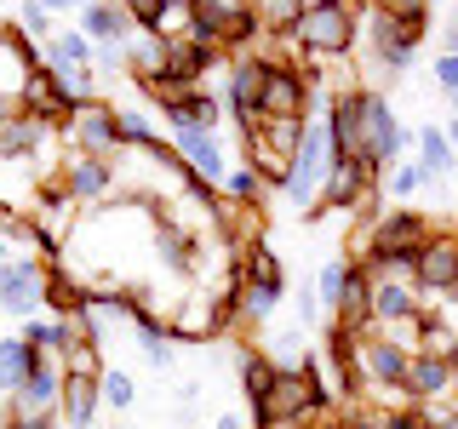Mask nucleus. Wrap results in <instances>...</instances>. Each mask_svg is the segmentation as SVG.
Here are the masks:
<instances>
[{
	"label": "nucleus",
	"mask_w": 458,
	"mask_h": 429,
	"mask_svg": "<svg viewBox=\"0 0 458 429\" xmlns=\"http://www.w3.org/2000/svg\"><path fill=\"white\" fill-rule=\"evenodd\" d=\"M361 35V12L350 0H310L304 18L293 29V46L304 57H344Z\"/></svg>",
	"instance_id": "f257e3e1"
},
{
	"label": "nucleus",
	"mask_w": 458,
	"mask_h": 429,
	"mask_svg": "<svg viewBox=\"0 0 458 429\" xmlns=\"http://www.w3.org/2000/svg\"><path fill=\"white\" fill-rule=\"evenodd\" d=\"M355 126H361V161H372L378 172L401 166V149L412 143V132L395 121L390 97L372 92V86H355Z\"/></svg>",
	"instance_id": "f03ea898"
},
{
	"label": "nucleus",
	"mask_w": 458,
	"mask_h": 429,
	"mask_svg": "<svg viewBox=\"0 0 458 429\" xmlns=\"http://www.w3.org/2000/svg\"><path fill=\"white\" fill-rule=\"evenodd\" d=\"M333 166H338L333 132H327V121H310L304 126V143H298V155H293V166H286V189L281 195L293 200V206H310V200L327 189Z\"/></svg>",
	"instance_id": "7ed1b4c3"
},
{
	"label": "nucleus",
	"mask_w": 458,
	"mask_h": 429,
	"mask_svg": "<svg viewBox=\"0 0 458 429\" xmlns=\"http://www.w3.org/2000/svg\"><path fill=\"white\" fill-rule=\"evenodd\" d=\"M429 235H436V223H429L424 212L395 206V212H384V218L355 240V257H367V252H378V257H419V247Z\"/></svg>",
	"instance_id": "20e7f679"
},
{
	"label": "nucleus",
	"mask_w": 458,
	"mask_h": 429,
	"mask_svg": "<svg viewBox=\"0 0 458 429\" xmlns=\"http://www.w3.org/2000/svg\"><path fill=\"white\" fill-rule=\"evenodd\" d=\"M40 304H47V269H40L35 257H12V264H0V315L35 321Z\"/></svg>",
	"instance_id": "39448f33"
},
{
	"label": "nucleus",
	"mask_w": 458,
	"mask_h": 429,
	"mask_svg": "<svg viewBox=\"0 0 458 429\" xmlns=\"http://www.w3.org/2000/svg\"><path fill=\"white\" fill-rule=\"evenodd\" d=\"M412 275H419V292H429V298L458 292V229H436L424 240L419 257H412Z\"/></svg>",
	"instance_id": "423d86ee"
},
{
	"label": "nucleus",
	"mask_w": 458,
	"mask_h": 429,
	"mask_svg": "<svg viewBox=\"0 0 458 429\" xmlns=\"http://www.w3.org/2000/svg\"><path fill=\"white\" fill-rule=\"evenodd\" d=\"M64 132L75 138L81 155H109V161H114V149H121V109H109V104H98V97H86Z\"/></svg>",
	"instance_id": "0eeeda50"
},
{
	"label": "nucleus",
	"mask_w": 458,
	"mask_h": 429,
	"mask_svg": "<svg viewBox=\"0 0 458 429\" xmlns=\"http://www.w3.org/2000/svg\"><path fill=\"white\" fill-rule=\"evenodd\" d=\"M264 80H269V57H258V52L229 57V114L241 126H252L258 109H264Z\"/></svg>",
	"instance_id": "6e6552de"
},
{
	"label": "nucleus",
	"mask_w": 458,
	"mask_h": 429,
	"mask_svg": "<svg viewBox=\"0 0 458 429\" xmlns=\"http://www.w3.org/2000/svg\"><path fill=\"white\" fill-rule=\"evenodd\" d=\"M258 114H269V121H315V114H310V80H304V69L269 63L264 109H258Z\"/></svg>",
	"instance_id": "1a4fd4ad"
},
{
	"label": "nucleus",
	"mask_w": 458,
	"mask_h": 429,
	"mask_svg": "<svg viewBox=\"0 0 458 429\" xmlns=\"http://www.w3.org/2000/svg\"><path fill=\"white\" fill-rule=\"evenodd\" d=\"M412 321H424L419 281H372V332H395Z\"/></svg>",
	"instance_id": "9d476101"
},
{
	"label": "nucleus",
	"mask_w": 458,
	"mask_h": 429,
	"mask_svg": "<svg viewBox=\"0 0 458 429\" xmlns=\"http://www.w3.org/2000/svg\"><path fill=\"white\" fill-rule=\"evenodd\" d=\"M172 149H178V161L190 166V172H200L212 189H224V183H229V161H224L218 132H200V126H172Z\"/></svg>",
	"instance_id": "9b49d317"
},
{
	"label": "nucleus",
	"mask_w": 458,
	"mask_h": 429,
	"mask_svg": "<svg viewBox=\"0 0 458 429\" xmlns=\"http://www.w3.org/2000/svg\"><path fill=\"white\" fill-rule=\"evenodd\" d=\"M75 97L64 92V80L52 75V69H35V75H29V86H23V114H35V121H47V126H57V132H64L69 121H75Z\"/></svg>",
	"instance_id": "f8f14e48"
},
{
	"label": "nucleus",
	"mask_w": 458,
	"mask_h": 429,
	"mask_svg": "<svg viewBox=\"0 0 458 429\" xmlns=\"http://www.w3.org/2000/svg\"><path fill=\"white\" fill-rule=\"evenodd\" d=\"M372 178H378V166L372 161H338L333 166V178H327V189H321V206H333V212H361L372 195Z\"/></svg>",
	"instance_id": "ddd939ff"
},
{
	"label": "nucleus",
	"mask_w": 458,
	"mask_h": 429,
	"mask_svg": "<svg viewBox=\"0 0 458 429\" xmlns=\"http://www.w3.org/2000/svg\"><path fill=\"white\" fill-rule=\"evenodd\" d=\"M57 183L75 195V206H98V200L109 195V183H114V161H109V155H81L75 149L64 161V178H57Z\"/></svg>",
	"instance_id": "4468645a"
},
{
	"label": "nucleus",
	"mask_w": 458,
	"mask_h": 429,
	"mask_svg": "<svg viewBox=\"0 0 458 429\" xmlns=\"http://www.w3.org/2000/svg\"><path fill=\"white\" fill-rule=\"evenodd\" d=\"M407 395H412V407L458 395V366L447 361V355H429V349H419V355H412V366H407Z\"/></svg>",
	"instance_id": "2eb2a0df"
},
{
	"label": "nucleus",
	"mask_w": 458,
	"mask_h": 429,
	"mask_svg": "<svg viewBox=\"0 0 458 429\" xmlns=\"http://www.w3.org/2000/svg\"><path fill=\"white\" fill-rule=\"evenodd\" d=\"M81 35L92 40V46H126V40L138 35V23L126 18L121 0H86L81 6Z\"/></svg>",
	"instance_id": "dca6fc26"
},
{
	"label": "nucleus",
	"mask_w": 458,
	"mask_h": 429,
	"mask_svg": "<svg viewBox=\"0 0 458 429\" xmlns=\"http://www.w3.org/2000/svg\"><path fill=\"white\" fill-rule=\"evenodd\" d=\"M98 407H104L98 378H64V407H57V418H64L69 429H92Z\"/></svg>",
	"instance_id": "f3484780"
},
{
	"label": "nucleus",
	"mask_w": 458,
	"mask_h": 429,
	"mask_svg": "<svg viewBox=\"0 0 458 429\" xmlns=\"http://www.w3.org/2000/svg\"><path fill=\"white\" fill-rule=\"evenodd\" d=\"M35 366H40V349H29L23 338H0V395H6V400L29 383Z\"/></svg>",
	"instance_id": "a211bd4d"
},
{
	"label": "nucleus",
	"mask_w": 458,
	"mask_h": 429,
	"mask_svg": "<svg viewBox=\"0 0 458 429\" xmlns=\"http://www.w3.org/2000/svg\"><path fill=\"white\" fill-rule=\"evenodd\" d=\"M453 161H458V149H453L447 126H424V132H419V166L429 172V178H447Z\"/></svg>",
	"instance_id": "6ab92c4d"
},
{
	"label": "nucleus",
	"mask_w": 458,
	"mask_h": 429,
	"mask_svg": "<svg viewBox=\"0 0 458 429\" xmlns=\"http://www.w3.org/2000/svg\"><path fill=\"white\" fill-rule=\"evenodd\" d=\"M286 292H276V286H252V281H235V321H269L276 315V304H281Z\"/></svg>",
	"instance_id": "aec40b11"
},
{
	"label": "nucleus",
	"mask_w": 458,
	"mask_h": 429,
	"mask_svg": "<svg viewBox=\"0 0 458 429\" xmlns=\"http://www.w3.org/2000/svg\"><path fill=\"white\" fill-rule=\"evenodd\" d=\"M235 281H252V286H276V292H286V275H281V257L269 252V247H247V264L235 269Z\"/></svg>",
	"instance_id": "412c9836"
},
{
	"label": "nucleus",
	"mask_w": 458,
	"mask_h": 429,
	"mask_svg": "<svg viewBox=\"0 0 458 429\" xmlns=\"http://www.w3.org/2000/svg\"><path fill=\"white\" fill-rule=\"evenodd\" d=\"M155 247H161V264L172 269V275H190V269H195V240L183 235L178 223L161 218V235H155Z\"/></svg>",
	"instance_id": "4be33fe9"
},
{
	"label": "nucleus",
	"mask_w": 458,
	"mask_h": 429,
	"mask_svg": "<svg viewBox=\"0 0 458 429\" xmlns=\"http://www.w3.org/2000/svg\"><path fill=\"white\" fill-rule=\"evenodd\" d=\"M304 6H310V0H252V12H258V23H264V35H276V40L298 29Z\"/></svg>",
	"instance_id": "5701e85b"
},
{
	"label": "nucleus",
	"mask_w": 458,
	"mask_h": 429,
	"mask_svg": "<svg viewBox=\"0 0 458 429\" xmlns=\"http://www.w3.org/2000/svg\"><path fill=\"white\" fill-rule=\"evenodd\" d=\"M269 383H276V361H269V355H258V349H247V355H241V390H247L252 407L269 395Z\"/></svg>",
	"instance_id": "b1692460"
},
{
	"label": "nucleus",
	"mask_w": 458,
	"mask_h": 429,
	"mask_svg": "<svg viewBox=\"0 0 458 429\" xmlns=\"http://www.w3.org/2000/svg\"><path fill=\"white\" fill-rule=\"evenodd\" d=\"M57 361H64L69 378H104V361H98V338H75L64 355H57Z\"/></svg>",
	"instance_id": "393cba45"
},
{
	"label": "nucleus",
	"mask_w": 458,
	"mask_h": 429,
	"mask_svg": "<svg viewBox=\"0 0 458 429\" xmlns=\"http://www.w3.org/2000/svg\"><path fill=\"white\" fill-rule=\"evenodd\" d=\"M344 281H350V257H327L321 269H315V298H321V309H333L338 304V292H344Z\"/></svg>",
	"instance_id": "a878e982"
},
{
	"label": "nucleus",
	"mask_w": 458,
	"mask_h": 429,
	"mask_svg": "<svg viewBox=\"0 0 458 429\" xmlns=\"http://www.w3.org/2000/svg\"><path fill=\"white\" fill-rule=\"evenodd\" d=\"M98 390H104V407H114V412H126V407L138 400V383H132V372H121V366H104Z\"/></svg>",
	"instance_id": "bb28decb"
},
{
	"label": "nucleus",
	"mask_w": 458,
	"mask_h": 429,
	"mask_svg": "<svg viewBox=\"0 0 458 429\" xmlns=\"http://www.w3.org/2000/svg\"><path fill=\"white\" fill-rule=\"evenodd\" d=\"M429 172L419 166V161H401V166H390V200H412L419 189H429Z\"/></svg>",
	"instance_id": "cd10ccee"
},
{
	"label": "nucleus",
	"mask_w": 458,
	"mask_h": 429,
	"mask_svg": "<svg viewBox=\"0 0 458 429\" xmlns=\"http://www.w3.org/2000/svg\"><path fill=\"white\" fill-rule=\"evenodd\" d=\"M224 189L235 195V206H258V195H264V172H258V166H235Z\"/></svg>",
	"instance_id": "c85d7f7f"
},
{
	"label": "nucleus",
	"mask_w": 458,
	"mask_h": 429,
	"mask_svg": "<svg viewBox=\"0 0 458 429\" xmlns=\"http://www.w3.org/2000/svg\"><path fill=\"white\" fill-rule=\"evenodd\" d=\"M121 6H126V18H132L138 29H161V18H166V0H121Z\"/></svg>",
	"instance_id": "c756f323"
},
{
	"label": "nucleus",
	"mask_w": 458,
	"mask_h": 429,
	"mask_svg": "<svg viewBox=\"0 0 458 429\" xmlns=\"http://www.w3.org/2000/svg\"><path fill=\"white\" fill-rule=\"evenodd\" d=\"M429 75H436V86H441L447 97H458V57H453V52H441L436 63H429Z\"/></svg>",
	"instance_id": "7c9ffc66"
},
{
	"label": "nucleus",
	"mask_w": 458,
	"mask_h": 429,
	"mask_svg": "<svg viewBox=\"0 0 458 429\" xmlns=\"http://www.w3.org/2000/svg\"><path fill=\"white\" fill-rule=\"evenodd\" d=\"M6 429H64L57 412H6Z\"/></svg>",
	"instance_id": "2f4dec72"
},
{
	"label": "nucleus",
	"mask_w": 458,
	"mask_h": 429,
	"mask_svg": "<svg viewBox=\"0 0 458 429\" xmlns=\"http://www.w3.org/2000/svg\"><path fill=\"white\" fill-rule=\"evenodd\" d=\"M321 321V298H315V286H304L298 292V326H315Z\"/></svg>",
	"instance_id": "473e14b6"
},
{
	"label": "nucleus",
	"mask_w": 458,
	"mask_h": 429,
	"mask_svg": "<svg viewBox=\"0 0 458 429\" xmlns=\"http://www.w3.org/2000/svg\"><path fill=\"white\" fill-rule=\"evenodd\" d=\"M372 6L395 12V18H419V12H429V0H372Z\"/></svg>",
	"instance_id": "72a5a7b5"
},
{
	"label": "nucleus",
	"mask_w": 458,
	"mask_h": 429,
	"mask_svg": "<svg viewBox=\"0 0 458 429\" xmlns=\"http://www.w3.org/2000/svg\"><path fill=\"white\" fill-rule=\"evenodd\" d=\"M390 429H436V424H429L419 407H407V412H390Z\"/></svg>",
	"instance_id": "f704fd0d"
},
{
	"label": "nucleus",
	"mask_w": 458,
	"mask_h": 429,
	"mask_svg": "<svg viewBox=\"0 0 458 429\" xmlns=\"http://www.w3.org/2000/svg\"><path fill=\"white\" fill-rule=\"evenodd\" d=\"M18 114H23V97H12V92H0V126H6V121H18Z\"/></svg>",
	"instance_id": "c9c22d12"
},
{
	"label": "nucleus",
	"mask_w": 458,
	"mask_h": 429,
	"mask_svg": "<svg viewBox=\"0 0 458 429\" xmlns=\"http://www.w3.org/2000/svg\"><path fill=\"white\" fill-rule=\"evenodd\" d=\"M258 429H315V424H304V418H264Z\"/></svg>",
	"instance_id": "e433bc0d"
},
{
	"label": "nucleus",
	"mask_w": 458,
	"mask_h": 429,
	"mask_svg": "<svg viewBox=\"0 0 458 429\" xmlns=\"http://www.w3.org/2000/svg\"><path fill=\"white\" fill-rule=\"evenodd\" d=\"M441 40H447V52H453V57H458V18H453V23H447V29H441Z\"/></svg>",
	"instance_id": "4c0bfd02"
},
{
	"label": "nucleus",
	"mask_w": 458,
	"mask_h": 429,
	"mask_svg": "<svg viewBox=\"0 0 458 429\" xmlns=\"http://www.w3.org/2000/svg\"><path fill=\"white\" fill-rule=\"evenodd\" d=\"M212 429H247V424H241L235 412H218V424H212Z\"/></svg>",
	"instance_id": "58836bf2"
},
{
	"label": "nucleus",
	"mask_w": 458,
	"mask_h": 429,
	"mask_svg": "<svg viewBox=\"0 0 458 429\" xmlns=\"http://www.w3.org/2000/svg\"><path fill=\"white\" fill-rule=\"evenodd\" d=\"M47 12H69V6H86V0H40Z\"/></svg>",
	"instance_id": "ea45409f"
},
{
	"label": "nucleus",
	"mask_w": 458,
	"mask_h": 429,
	"mask_svg": "<svg viewBox=\"0 0 458 429\" xmlns=\"http://www.w3.org/2000/svg\"><path fill=\"white\" fill-rule=\"evenodd\" d=\"M0 264H12V235L0 229Z\"/></svg>",
	"instance_id": "a19ab883"
},
{
	"label": "nucleus",
	"mask_w": 458,
	"mask_h": 429,
	"mask_svg": "<svg viewBox=\"0 0 458 429\" xmlns=\"http://www.w3.org/2000/svg\"><path fill=\"white\" fill-rule=\"evenodd\" d=\"M218 6H224V12H247L252 0H218Z\"/></svg>",
	"instance_id": "79ce46f5"
},
{
	"label": "nucleus",
	"mask_w": 458,
	"mask_h": 429,
	"mask_svg": "<svg viewBox=\"0 0 458 429\" xmlns=\"http://www.w3.org/2000/svg\"><path fill=\"white\" fill-rule=\"evenodd\" d=\"M447 138H453V149H458V114H453V121H447Z\"/></svg>",
	"instance_id": "37998d69"
},
{
	"label": "nucleus",
	"mask_w": 458,
	"mask_h": 429,
	"mask_svg": "<svg viewBox=\"0 0 458 429\" xmlns=\"http://www.w3.org/2000/svg\"><path fill=\"white\" fill-rule=\"evenodd\" d=\"M0 429H6V407H0Z\"/></svg>",
	"instance_id": "c03bdc74"
},
{
	"label": "nucleus",
	"mask_w": 458,
	"mask_h": 429,
	"mask_svg": "<svg viewBox=\"0 0 458 429\" xmlns=\"http://www.w3.org/2000/svg\"><path fill=\"white\" fill-rule=\"evenodd\" d=\"M453 172H458V161H453Z\"/></svg>",
	"instance_id": "a18cd8bd"
},
{
	"label": "nucleus",
	"mask_w": 458,
	"mask_h": 429,
	"mask_svg": "<svg viewBox=\"0 0 458 429\" xmlns=\"http://www.w3.org/2000/svg\"><path fill=\"white\" fill-rule=\"evenodd\" d=\"M64 429H69V424H64Z\"/></svg>",
	"instance_id": "49530a36"
}]
</instances>
